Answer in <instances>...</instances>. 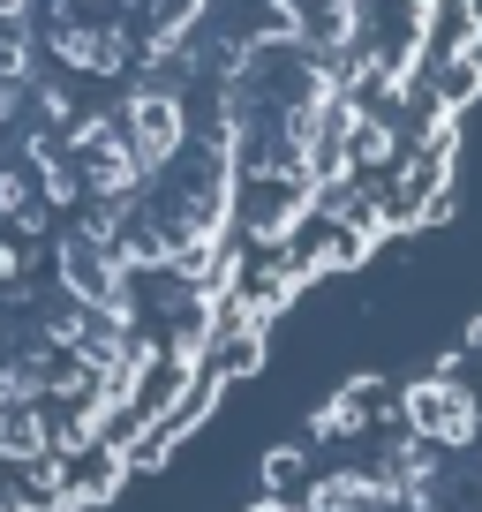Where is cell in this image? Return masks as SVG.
Wrapping results in <instances>:
<instances>
[{"mask_svg":"<svg viewBox=\"0 0 482 512\" xmlns=\"http://www.w3.org/2000/svg\"><path fill=\"white\" fill-rule=\"evenodd\" d=\"M467 0H0V512L159 467L452 204Z\"/></svg>","mask_w":482,"mask_h":512,"instance_id":"obj_1","label":"cell"},{"mask_svg":"<svg viewBox=\"0 0 482 512\" xmlns=\"http://www.w3.org/2000/svg\"><path fill=\"white\" fill-rule=\"evenodd\" d=\"M249 512H482V317L354 377L272 452Z\"/></svg>","mask_w":482,"mask_h":512,"instance_id":"obj_2","label":"cell"}]
</instances>
